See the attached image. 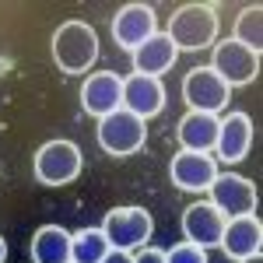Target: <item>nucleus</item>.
<instances>
[{"mask_svg":"<svg viewBox=\"0 0 263 263\" xmlns=\"http://www.w3.org/2000/svg\"><path fill=\"white\" fill-rule=\"evenodd\" d=\"M182 99L190 105V112H214L218 116L232 99V88L211 67H197L182 78Z\"/></svg>","mask_w":263,"mask_h":263,"instance_id":"6","label":"nucleus"},{"mask_svg":"<svg viewBox=\"0 0 263 263\" xmlns=\"http://www.w3.org/2000/svg\"><path fill=\"white\" fill-rule=\"evenodd\" d=\"M123 109L151 120L165 109V84L162 78H147V74H130L123 78Z\"/></svg>","mask_w":263,"mask_h":263,"instance_id":"14","label":"nucleus"},{"mask_svg":"<svg viewBox=\"0 0 263 263\" xmlns=\"http://www.w3.org/2000/svg\"><path fill=\"white\" fill-rule=\"evenodd\" d=\"M81 147L74 141H46L35 151V179L42 186H67L81 176Z\"/></svg>","mask_w":263,"mask_h":263,"instance_id":"3","label":"nucleus"},{"mask_svg":"<svg viewBox=\"0 0 263 263\" xmlns=\"http://www.w3.org/2000/svg\"><path fill=\"white\" fill-rule=\"evenodd\" d=\"M211 70H214L228 88L249 84V81L260 78V53L239 46L235 39H224V42L214 46V63H211Z\"/></svg>","mask_w":263,"mask_h":263,"instance_id":"7","label":"nucleus"},{"mask_svg":"<svg viewBox=\"0 0 263 263\" xmlns=\"http://www.w3.org/2000/svg\"><path fill=\"white\" fill-rule=\"evenodd\" d=\"M253 147V120L246 112H232L224 116L221 126H218V144H214V162L235 165L246 158V151Z\"/></svg>","mask_w":263,"mask_h":263,"instance_id":"15","label":"nucleus"},{"mask_svg":"<svg viewBox=\"0 0 263 263\" xmlns=\"http://www.w3.org/2000/svg\"><path fill=\"white\" fill-rule=\"evenodd\" d=\"M144 141H147V123L126 109H116L105 120H99V144L105 155H116V158L134 155L144 147Z\"/></svg>","mask_w":263,"mask_h":263,"instance_id":"5","label":"nucleus"},{"mask_svg":"<svg viewBox=\"0 0 263 263\" xmlns=\"http://www.w3.org/2000/svg\"><path fill=\"white\" fill-rule=\"evenodd\" d=\"M53 60L63 74H84L99 60V35L84 21H63L53 32Z\"/></svg>","mask_w":263,"mask_h":263,"instance_id":"1","label":"nucleus"},{"mask_svg":"<svg viewBox=\"0 0 263 263\" xmlns=\"http://www.w3.org/2000/svg\"><path fill=\"white\" fill-rule=\"evenodd\" d=\"M109 253L112 246L102 228H81L78 235H70V263H102Z\"/></svg>","mask_w":263,"mask_h":263,"instance_id":"19","label":"nucleus"},{"mask_svg":"<svg viewBox=\"0 0 263 263\" xmlns=\"http://www.w3.org/2000/svg\"><path fill=\"white\" fill-rule=\"evenodd\" d=\"M102 232H105V239H109L112 249L134 253V249H141V246L151 239L155 221H151V214H147L144 207H116V211L105 214Z\"/></svg>","mask_w":263,"mask_h":263,"instance_id":"4","label":"nucleus"},{"mask_svg":"<svg viewBox=\"0 0 263 263\" xmlns=\"http://www.w3.org/2000/svg\"><path fill=\"white\" fill-rule=\"evenodd\" d=\"M7 260V242H4V235H0V263Z\"/></svg>","mask_w":263,"mask_h":263,"instance_id":"24","label":"nucleus"},{"mask_svg":"<svg viewBox=\"0 0 263 263\" xmlns=\"http://www.w3.org/2000/svg\"><path fill=\"white\" fill-rule=\"evenodd\" d=\"M179 49L172 46V39L165 32H155L147 42H141L134 49V74H147V78H162L176 67Z\"/></svg>","mask_w":263,"mask_h":263,"instance_id":"16","label":"nucleus"},{"mask_svg":"<svg viewBox=\"0 0 263 263\" xmlns=\"http://www.w3.org/2000/svg\"><path fill=\"white\" fill-rule=\"evenodd\" d=\"M81 105L88 116L105 120L109 112L123 109V78L112 70H95L81 84Z\"/></svg>","mask_w":263,"mask_h":263,"instance_id":"9","label":"nucleus"},{"mask_svg":"<svg viewBox=\"0 0 263 263\" xmlns=\"http://www.w3.org/2000/svg\"><path fill=\"white\" fill-rule=\"evenodd\" d=\"M232 39L239 46H246V49H253V53H260L263 49V4H249V7L239 11Z\"/></svg>","mask_w":263,"mask_h":263,"instance_id":"20","label":"nucleus"},{"mask_svg":"<svg viewBox=\"0 0 263 263\" xmlns=\"http://www.w3.org/2000/svg\"><path fill=\"white\" fill-rule=\"evenodd\" d=\"M165 263H207V249H200L193 242H179L165 253Z\"/></svg>","mask_w":263,"mask_h":263,"instance_id":"21","label":"nucleus"},{"mask_svg":"<svg viewBox=\"0 0 263 263\" xmlns=\"http://www.w3.org/2000/svg\"><path fill=\"white\" fill-rule=\"evenodd\" d=\"M168 176L182 193H203L218 176V162L214 155H203V151H179L168 165Z\"/></svg>","mask_w":263,"mask_h":263,"instance_id":"11","label":"nucleus"},{"mask_svg":"<svg viewBox=\"0 0 263 263\" xmlns=\"http://www.w3.org/2000/svg\"><path fill=\"white\" fill-rule=\"evenodd\" d=\"M224 221H228V218H224L211 200H197V203H190V207L182 211V235H186V242L207 249V246L221 242Z\"/></svg>","mask_w":263,"mask_h":263,"instance_id":"12","label":"nucleus"},{"mask_svg":"<svg viewBox=\"0 0 263 263\" xmlns=\"http://www.w3.org/2000/svg\"><path fill=\"white\" fill-rule=\"evenodd\" d=\"M176 49H207L211 42L218 39V11L214 4H182L179 11L168 21V32H165Z\"/></svg>","mask_w":263,"mask_h":263,"instance_id":"2","label":"nucleus"},{"mask_svg":"<svg viewBox=\"0 0 263 263\" xmlns=\"http://www.w3.org/2000/svg\"><path fill=\"white\" fill-rule=\"evenodd\" d=\"M221 253L232 260H249V256H260L263 246V224L256 214H239V218H228L221 232Z\"/></svg>","mask_w":263,"mask_h":263,"instance_id":"13","label":"nucleus"},{"mask_svg":"<svg viewBox=\"0 0 263 263\" xmlns=\"http://www.w3.org/2000/svg\"><path fill=\"white\" fill-rule=\"evenodd\" d=\"M218 126L221 120L214 112H186L179 120V144L182 151H214L218 144Z\"/></svg>","mask_w":263,"mask_h":263,"instance_id":"17","label":"nucleus"},{"mask_svg":"<svg viewBox=\"0 0 263 263\" xmlns=\"http://www.w3.org/2000/svg\"><path fill=\"white\" fill-rule=\"evenodd\" d=\"M32 260L35 263H70V232L60 224H42L32 235Z\"/></svg>","mask_w":263,"mask_h":263,"instance_id":"18","label":"nucleus"},{"mask_svg":"<svg viewBox=\"0 0 263 263\" xmlns=\"http://www.w3.org/2000/svg\"><path fill=\"white\" fill-rule=\"evenodd\" d=\"M155 32H158V18H155L151 4H123L120 11H116V18H112V39L126 53H134Z\"/></svg>","mask_w":263,"mask_h":263,"instance_id":"8","label":"nucleus"},{"mask_svg":"<svg viewBox=\"0 0 263 263\" xmlns=\"http://www.w3.org/2000/svg\"><path fill=\"white\" fill-rule=\"evenodd\" d=\"M134 263H165V253L162 249H141V253L134 256Z\"/></svg>","mask_w":263,"mask_h":263,"instance_id":"22","label":"nucleus"},{"mask_svg":"<svg viewBox=\"0 0 263 263\" xmlns=\"http://www.w3.org/2000/svg\"><path fill=\"white\" fill-rule=\"evenodd\" d=\"M102 263H134V253H120V249H112Z\"/></svg>","mask_w":263,"mask_h":263,"instance_id":"23","label":"nucleus"},{"mask_svg":"<svg viewBox=\"0 0 263 263\" xmlns=\"http://www.w3.org/2000/svg\"><path fill=\"white\" fill-rule=\"evenodd\" d=\"M211 203L221 211L224 218H239V214H253L256 207V186L235 172H218L211 182Z\"/></svg>","mask_w":263,"mask_h":263,"instance_id":"10","label":"nucleus"},{"mask_svg":"<svg viewBox=\"0 0 263 263\" xmlns=\"http://www.w3.org/2000/svg\"><path fill=\"white\" fill-rule=\"evenodd\" d=\"M239 263H263L260 256H249V260H239Z\"/></svg>","mask_w":263,"mask_h":263,"instance_id":"25","label":"nucleus"}]
</instances>
